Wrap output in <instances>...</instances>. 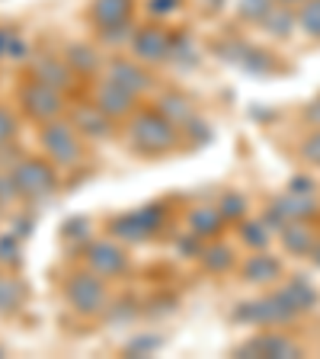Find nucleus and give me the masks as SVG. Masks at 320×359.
Listing matches in <instances>:
<instances>
[{
  "label": "nucleus",
  "mask_w": 320,
  "mask_h": 359,
  "mask_svg": "<svg viewBox=\"0 0 320 359\" xmlns=\"http://www.w3.org/2000/svg\"><path fill=\"white\" fill-rule=\"evenodd\" d=\"M132 144L144 154H164L176 144V126L160 109H144L132 122Z\"/></svg>",
  "instance_id": "obj_1"
},
{
  "label": "nucleus",
  "mask_w": 320,
  "mask_h": 359,
  "mask_svg": "<svg viewBox=\"0 0 320 359\" xmlns=\"http://www.w3.org/2000/svg\"><path fill=\"white\" fill-rule=\"evenodd\" d=\"M10 177H13V187L20 196L32 202H42L55 193V170L52 164H45L39 157H22L10 167Z\"/></svg>",
  "instance_id": "obj_2"
},
{
  "label": "nucleus",
  "mask_w": 320,
  "mask_h": 359,
  "mask_svg": "<svg viewBox=\"0 0 320 359\" xmlns=\"http://www.w3.org/2000/svg\"><path fill=\"white\" fill-rule=\"evenodd\" d=\"M39 142H42L45 154L52 157L55 164L71 167L81 161V132L74 128V122H61V119L42 122Z\"/></svg>",
  "instance_id": "obj_3"
},
{
  "label": "nucleus",
  "mask_w": 320,
  "mask_h": 359,
  "mask_svg": "<svg viewBox=\"0 0 320 359\" xmlns=\"http://www.w3.org/2000/svg\"><path fill=\"white\" fill-rule=\"evenodd\" d=\"M64 299L71 302L77 314H99L109 302L106 283L99 279V273L87 269V273H71L64 283Z\"/></svg>",
  "instance_id": "obj_4"
},
{
  "label": "nucleus",
  "mask_w": 320,
  "mask_h": 359,
  "mask_svg": "<svg viewBox=\"0 0 320 359\" xmlns=\"http://www.w3.org/2000/svg\"><path fill=\"white\" fill-rule=\"evenodd\" d=\"M20 100H22V109L29 112L36 122H52V119H58L61 109H64L61 90L48 87V83H39V81L26 83V87L20 90Z\"/></svg>",
  "instance_id": "obj_5"
},
{
  "label": "nucleus",
  "mask_w": 320,
  "mask_h": 359,
  "mask_svg": "<svg viewBox=\"0 0 320 359\" xmlns=\"http://www.w3.org/2000/svg\"><path fill=\"white\" fill-rule=\"evenodd\" d=\"M170 45H173V36L167 29H160V26H141L132 36V52H134V58H141V61L167 58Z\"/></svg>",
  "instance_id": "obj_6"
},
{
  "label": "nucleus",
  "mask_w": 320,
  "mask_h": 359,
  "mask_svg": "<svg viewBox=\"0 0 320 359\" xmlns=\"http://www.w3.org/2000/svg\"><path fill=\"white\" fill-rule=\"evenodd\" d=\"M132 10H134V0H93L90 4V20H93V26L99 32L122 29L132 20Z\"/></svg>",
  "instance_id": "obj_7"
},
{
  "label": "nucleus",
  "mask_w": 320,
  "mask_h": 359,
  "mask_svg": "<svg viewBox=\"0 0 320 359\" xmlns=\"http://www.w3.org/2000/svg\"><path fill=\"white\" fill-rule=\"evenodd\" d=\"M87 263L93 273H99V276H119V273H125V266H128L122 247H116L112 241H93V244L87 247Z\"/></svg>",
  "instance_id": "obj_8"
},
{
  "label": "nucleus",
  "mask_w": 320,
  "mask_h": 359,
  "mask_svg": "<svg viewBox=\"0 0 320 359\" xmlns=\"http://www.w3.org/2000/svg\"><path fill=\"white\" fill-rule=\"evenodd\" d=\"M116 234L128 241H141L160 228V209H144V212H128V215L116 218Z\"/></svg>",
  "instance_id": "obj_9"
},
{
  "label": "nucleus",
  "mask_w": 320,
  "mask_h": 359,
  "mask_svg": "<svg viewBox=\"0 0 320 359\" xmlns=\"http://www.w3.org/2000/svg\"><path fill=\"white\" fill-rule=\"evenodd\" d=\"M93 103H97L106 116L122 119V116H128V112L134 109V93H128V90L116 87L112 81H106V83H99L97 87V100H93Z\"/></svg>",
  "instance_id": "obj_10"
},
{
  "label": "nucleus",
  "mask_w": 320,
  "mask_h": 359,
  "mask_svg": "<svg viewBox=\"0 0 320 359\" xmlns=\"http://www.w3.org/2000/svg\"><path fill=\"white\" fill-rule=\"evenodd\" d=\"M71 77H74V67L64 65V61L55 58V55H42V58L32 61V81H39V83L64 90L67 83H71Z\"/></svg>",
  "instance_id": "obj_11"
},
{
  "label": "nucleus",
  "mask_w": 320,
  "mask_h": 359,
  "mask_svg": "<svg viewBox=\"0 0 320 359\" xmlns=\"http://www.w3.org/2000/svg\"><path fill=\"white\" fill-rule=\"evenodd\" d=\"M74 128L81 135H90V138H106L112 132V116H106L97 103H83L74 109Z\"/></svg>",
  "instance_id": "obj_12"
},
{
  "label": "nucleus",
  "mask_w": 320,
  "mask_h": 359,
  "mask_svg": "<svg viewBox=\"0 0 320 359\" xmlns=\"http://www.w3.org/2000/svg\"><path fill=\"white\" fill-rule=\"evenodd\" d=\"M272 222L276 224H291V222H301V218H307V215H314V202L307 199V196H285V199H279L276 205H272Z\"/></svg>",
  "instance_id": "obj_13"
},
{
  "label": "nucleus",
  "mask_w": 320,
  "mask_h": 359,
  "mask_svg": "<svg viewBox=\"0 0 320 359\" xmlns=\"http://www.w3.org/2000/svg\"><path fill=\"white\" fill-rule=\"evenodd\" d=\"M109 81L116 83V87L128 90V93H141V90L148 87V77H144V71L134 65V61H112Z\"/></svg>",
  "instance_id": "obj_14"
},
{
  "label": "nucleus",
  "mask_w": 320,
  "mask_h": 359,
  "mask_svg": "<svg viewBox=\"0 0 320 359\" xmlns=\"http://www.w3.org/2000/svg\"><path fill=\"white\" fill-rule=\"evenodd\" d=\"M240 353H246V356H298V346L291 344V340H285V337H256L253 344H246Z\"/></svg>",
  "instance_id": "obj_15"
},
{
  "label": "nucleus",
  "mask_w": 320,
  "mask_h": 359,
  "mask_svg": "<svg viewBox=\"0 0 320 359\" xmlns=\"http://www.w3.org/2000/svg\"><path fill=\"white\" fill-rule=\"evenodd\" d=\"M263 26H266L272 36H279V39H285V36H291L295 32V26H298V16L291 13V7H285V4H272L269 7V13L263 16Z\"/></svg>",
  "instance_id": "obj_16"
},
{
  "label": "nucleus",
  "mask_w": 320,
  "mask_h": 359,
  "mask_svg": "<svg viewBox=\"0 0 320 359\" xmlns=\"http://www.w3.org/2000/svg\"><path fill=\"white\" fill-rule=\"evenodd\" d=\"M244 276L250 279V283H269V279L279 276V263L266 254H256L244 263Z\"/></svg>",
  "instance_id": "obj_17"
},
{
  "label": "nucleus",
  "mask_w": 320,
  "mask_h": 359,
  "mask_svg": "<svg viewBox=\"0 0 320 359\" xmlns=\"http://www.w3.org/2000/svg\"><path fill=\"white\" fill-rule=\"evenodd\" d=\"M282 241H285V247H288V250H295V254H311L314 244H317V241H314V234L307 231V228H301L298 222L285 224Z\"/></svg>",
  "instance_id": "obj_18"
},
{
  "label": "nucleus",
  "mask_w": 320,
  "mask_h": 359,
  "mask_svg": "<svg viewBox=\"0 0 320 359\" xmlns=\"http://www.w3.org/2000/svg\"><path fill=\"white\" fill-rule=\"evenodd\" d=\"M218 224H221V212L218 209H195L193 215H189V231L193 234H215Z\"/></svg>",
  "instance_id": "obj_19"
},
{
  "label": "nucleus",
  "mask_w": 320,
  "mask_h": 359,
  "mask_svg": "<svg viewBox=\"0 0 320 359\" xmlns=\"http://www.w3.org/2000/svg\"><path fill=\"white\" fill-rule=\"evenodd\" d=\"M298 29L320 39V0H301L298 10Z\"/></svg>",
  "instance_id": "obj_20"
},
{
  "label": "nucleus",
  "mask_w": 320,
  "mask_h": 359,
  "mask_svg": "<svg viewBox=\"0 0 320 359\" xmlns=\"http://www.w3.org/2000/svg\"><path fill=\"white\" fill-rule=\"evenodd\" d=\"M285 299V305H291L295 311H301V308H311L314 305V289L311 285H305V283H295V285H288L285 292H279Z\"/></svg>",
  "instance_id": "obj_21"
},
{
  "label": "nucleus",
  "mask_w": 320,
  "mask_h": 359,
  "mask_svg": "<svg viewBox=\"0 0 320 359\" xmlns=\"http://www.w3.org/2000/svg\"><path fill=\"white\" fill-rule=\"evenodd\" d=\"M22 302V285L10 276H0V311H13Z\"/></svg>",
  "instance_id": "obj_22"
},
{
  "label": "nucleus",
  "mask_w": 320,
  "mask_h": 359,
  "mask_svg": "<svg viewBox=\"0 0 320 359\" xmlns=\"http://www.w3.org/2000/svg\"><path fill=\"white\" fill-rule=\"evenodd\" d=\"M272 4H276V0H237V16L240 20H256L260 22L263 16L269 13Z\"/></svg>",
  "instance_id": "obj_23"
},
{
  "label": "nucleus",
  "mask_w": 320,
  "mask_h": 359,
  "mask_svg": "<svg viewBox=\"0 0 320 359\" xmlns=\"http://www.w3.org/2000/svg\"><path fill=\"white\" fill-rule=\"evenodd\" d=\"M160 112H164L167 119L176 126V122L189 119V103L183 97H164V103H160Z\"/></svg>",
  "instance_id": "obj_24"
},
{
  "label": "nucleus",
  "mask_w": 320,
  "mask_h": 359,
  "mask_svg": "<svg viewBox=\"0 0 320 359\" xmlns=\"http://www.w3.org/2000/svg\"><path fill=\"white\" fill-rule=\"evenodd\" d=\"M13 135H16V116L7 109V106H0V148H4Z\"/></svg>",
  "instance_id": "obj_25"
},
{
  "label": "nucleus",
  "mask_w": 320,
  "mask_h": 359,
  "mask_svg": "<svg viewBox=\"0 0 320 359\" xmlns=\"http://www.w3.org/2000/svg\"><path fill=\"white\" fill-rule=\"evenodd\" d=\"M244 241L250 247H263L269 241V228H263V224H246V228H244Z\"/></svg>",
  "instance_id": "obj_26"
},
{
  "label": "nucleus",
  "mask_w": 320,
  "mask_h": 359,
  "mask_svg": "<svg viewBox=\"0 0 320 359\" xmlns=\"http://www.w3.org/2000/svg\"><path fill=\"white\" fill-rule=\"evenodd\" d=\"M301 151H305V157H307V161H314V164H320V128L311 135V138H307L305 144H301Z\"/></svg>",
  "instance_id": "obj_27"
},
{
  "label": "nucleus",
  "mask_w": 320,
  "mask_h": 359,
  "mask_svg": "<svg viewBox=\"0 0 320 359\" xmlns=\"http://www.w3.org/2000/svg\"><path fill=\"white\" fill-rule=\"evenodd\" d=\"M179 7V0H148V10L151 13H173V10Z\"/></svg>",
  "instance_id": "obj_28"
},
{
  "label": "nucleus",
  "mask_w": 320,
  "mask_h": 359,
  "mask_svg": "<svg viewBox=\"0 0 320 359\" xmlns=\"http://www.w3.org/2000/svg\"><path fill=\"white\" fill-rule=\"evenodd\" d=\"M13 39H16V32L10 29V26H0V58H4V55H10V45H13Z\"/></svg>",
  "instance_id": "obj_29"
},
{
  "label": "nucleus",
  "mask_w": 320,
  "mask_h": 359,
  "mask_svg": "<svg viewBox=\"0 0 320 359\" xmlns=\"http://www.w3.org/2000/svg\"><path fill=\"white\" fill-rule=\"evenodd\" d=\"M209 266L211 269H221V266H228V260H231V257H228V250H224V247H218V250H209Z\"/></svg>",
  "instance_id": "obj_30"
},
{
  "label": "nucleus",
  "mask_w": 320,
  "mask_h": 359,
  "mask_svg": "<svg viewBox=\"0 0 320 359\" xmlns=\"http://www.w3.org/2000/svg\"><path fill=\"white\" fill-rule=\"evenodd\" d=\"M237 212H244V202H240L237 196H228L221 205V215H237Z\"/></svg>",
  "instance_id": "obj_31"
},
{
  "label": "nucleus",
  "mask_w": 320,
  "mask_h": 359,
  "mask_svg": "<svg viewBox=\"0 0 320 359\" xmlns=\"http://www.w3.org/2000/svg\"><path fill=\"white\" fill-rule=\"evenodd\" d=\"M16 257V241L13 238H4L0 241V260L7 263V260H13Z\"/></svg>",
  "instance_id": "obj_32"
},
{
  "label": "nucleus",
  "mask_w": 320,
  "mask_h": 359,
  "mask_svg": "<svg viewBox=\"0 0 320 359\" xmlns=\"http://www.w3.org/2000/svg\"><path fill=\"white\" fill-rule=\"evenodd\" d=\"M307 122H311V126H317V128H320V97L314 100L311 106H307Z\"/></svg>",
  "instance_id": "obj_33"
},
{
  "label": "nucleus",
  "mask_w": 320,
  "mask_h": 359,
  "mask_svg": "<svg viewBox=\"0 0 320 359\" xmlns=\"http://www.w3.org/2000/svg\"><path fill=\"white\" fill-rule=\"evenodd\" d=\"M224 0H202V7H209V10H215V7H221Z\"/></svg>",
  "instance_id": "obj_34"
},
{
  "label": "nucleus",
  "mask_w": 320,
  "mask_h": 359,
  "mask_svg": "<svg viewBox=\"0 0 320 359\" xmlns=\"http://www.w3.org/2000/svg\"><path fill=\"white\" fill-rule=\"evenodd\" d=\"M311 254H314V263H317V266H320V241H317V244H314V250H311Z\"/></svg>",
  "instance_id": "obj_35"
},
{
  "label": "nucleus",
  "mask_w": 320,
  "mask_h": 359,
  "mask_svg": "<svg viewBox=\"0 0 320 359\" xmlns=\"http://www.w3.org/2000/svg\"><path fill=\"white\" fill-rule=\"evenodd\" d=\"M276 4H285V7H301V0H276Z\"/></svg>",
  "instance_id": "obj_36"
}]
</instances>
